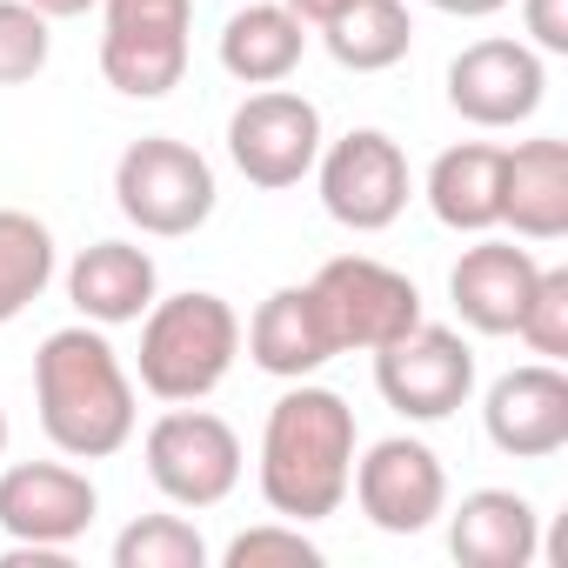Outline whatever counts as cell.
Listing matches in <instances>:
<instances>
[{
    "label": "cell",
    "instance_id": "6da1fadb",
    "mask_svg": "<svg viewBox=\"0 0 568 568\" xmlns=\"http://www.w3.org/2000/svg\"><path fill=\"white\" fill-rule=\"evenodd\" d=\"M355 408L335 388L295 382L267 408L261 428V501L281 521H322L348 501V475H355Z\"/></svg>",
    "mask_w": 568,
    "mask_h": 568
},
{
    "label": "cell",
    "instance_id": "5b68a950",
    "mask_svg": "<svg viewBox=\"0 0 568 568\" xmlns=\"http://www.w3.org/2000/svg\"><path fill=\"white\" fill-rule=\"evenodd\" d=\"M114 201L141 234L181 241V234L207 227V214H214V168H207V154H194L174 134H141L114 161Z\"/></svg>",
    "mask_w": 568,
    "mask_h": 568
},
{
    "label": "cell",
    "instance_id": "8fae6325",
    "mask_svg": "<svg viewBox=\"0 0 568 568\" xmlns=\"http://www.w3.org/2000/svg\"><path fill=\"white\" fill-rule=\"evenodd\" d=\"M348 488L382 535H422L435 515H448V468L415 435H388L368 455H355Z\"/></svg>",
    "mask_w": 568,
    "mask_h": 568
},
{
    "label": "cell",
    "instance_id": "ac0fdd59",
    "mask_svg": "<svg viewBox=\"0 0 568 568\" xmlns=\"http://www.w3.org/2000/svg\"><path fill=\"white\" fill-rule=\"evenodd\" d=\"M448 548L462 568H528L541 555V521L515 488H475L448 515Z\"/></svg>",
    "mask_w": 568,
    "mask_h": 568
},
{
    "label": "cell",
    "instance_id": "603a6c76",
    "mask_svg": "<svg viewBox=\"0 0 568 568\" xmlns=\"http://www.w3.org/2000/svg\"><path fill=\"white\" fill-rule=\"evenodd\" d=\"M54 281V234L48 221L21 214V207H0V328L14 315H28Z\"/></svg>",
    "mask_w": 568,
    "mask_h": 568
},
{
    "label": "cell",
    "instance_id": "cb8c5ba5",
    "mask_svg": "<svg viewBox=\"0 0 568 568\" xmlns=\"http://www.w3.org/2000/svg\"><path fill=\"white\" fill-rule=\"evenodd\" d=\"M114 568H207V541L187 515H141L114 535Z\"/></svg>",
    "mask_w": 568,
    "mask_h": 568
},
{
    "label": "cell",
    "instance_id": "3957f363",
    "mask_svg": "<svg viewBox=\"0 0 568 568\" xmlns=\"http://www.w3.org/2000/svg\"><path fill=\"white\" fill-rule=\"evenodd\" d=\"M241 355V315L207 295V288H187V295H154V308L141 315V388L154 402H207L227 368Z\"/></svg>",
    "mask_w": 568,
    "mask_h": 568
},
{
    "label": "cell",
    "instance_id": "ba28073f",
    "mask_svg": "<svg viewBox=\"0 0 568 568\" xmlns=\"http://www.w3.org/2000/svg\"><path fill=\"white\" fill-rule=\"evenodd\" d=\"M227 161L254 187H295L322 161V108L295 88H261L227 114Z\"/></svg>",
    "mask_w": 568,
    "mask_h": 568
},
{
    "label": "cell",
    "instance_id": "e0dca14e",
    "mask_svg": "<svg viewBox=\"0 0 568 568\" xmlns=\"http://www.w3.org/2000/svg\"><path fill=\"white\" fill-rule=\"evenodd\" d=\"M501 221L521 241L568 234V141L541 134V141L501 148Z\"/></svg>",
    "mask_w": 568,
    "mask_h": 568
},
{
    "label": "cell",
    "instance_id": "44dd1931",
    "mask_svg": "<svg viewBox=\"0 0 568 568\" xmlns=\"http://www.w3.org/2000/svg\"><path fill=\"white\" fill-rule=\"evenodd\" d=\"M428 207L455 234H488L501 227V148L488 141H455L428 168Z\"/></svg>",
    "mask_w": 568,
    "mask_h": 568
},
{
    "label": "cell",
    "instance_id": "7c38bea8",
    "mask_svg": "<svg viewBox=\"0 0 568 568\" xmlns=\"http://www.w3.org/2000/svg\"><path fill=\"white\" fill-rule=\"evenodd\" d=\"M548 94V68L528 41H475L448 61V108L468 128H521Z\"/></svg>",
    "mask_w": 568,
    "mask_h": 568
},
{
    "label": "cell",
    "instance_id": "f1b7e54d",
    "mask_svg": "<svg viewBox=\"0 0 568 568\" xmlns=\"http://www.w3.org/2000/svg\"><path fill=\"white\" fill-rule=\"evenodd\" d=\"M428 8H442V14H455V21H488V14L508 8V0H428Z\"/></svg>",
    "mask_w": 568,
    "mask_h": 568
},
{
    "label": "cell",
    "instance_id": "83f0119b",
    "mask_svg": "<svg viewBox=\"0 0 568 568\" xmlns=\"http://www.w3.org/2000/svg\"><path fill=\"white\" fill-rule=\"evenodd\" d=\"M521 28L535 54H568V0H521Z\"/></svg>",
    "mask_w": 568,
    "mask_h": 568
},
{
    "label": "cell",
    "instance_id": "5bb4252c",
    "mask_svg": "<svg viewBox=\"0 0 568 568\" xmlns=\"http://www.w3.org/2000/svg\"><path fill=\"white\" fill-rule=\"evenodd\" d=\"M481 428L501 455L515 462H548L568 448V375L561 362H528L508 368L488 402H481Z\"/></svg>",
    "mask_w": 568,
    "mask_h": 568
},
{
    "label": "cell",
    "instance_id": "52a82bcc",
    "mask_svg": "<svg viewBox=\"0 0 568 568\" xmlns=\"http://www.w3.org/2000/svg\"><path fill=\"white\" fill-rule=\"evenodd\" d=\"M108 34H101V74L128 101H161L187 74V28L194 0H101Z\"/></svg>",
    "mask_w": 568,
    "mask_h": 568
},
{
    "label": "cell",
    "instance_id": "d4e9b609",
    "mask_svg": "<svg viewBox=\"0 0 568 568\" xmlns=\"http://www.w3.org/2000/svg\"><path fill=\"white\" fill-rule=\"evenodd\" d=\"M48 14L28 8V0H0V88H21L48 68Z\"/></svg>",
    "mask_w": 568,
    "mask_h": 568
},
{
    "label": "cell",
    "instance_id": "2e32d148",
    "mask_svg": "<svg viewBox=\"0 0 568 568\" xmlns=\"http://www.w3.org/2000/svg\"><path fill=\"white\" fill-rule=\"evenodd\" d=\"M154 295H161V267H154V254L134 247V241H94V247H81L74 267H68V302H74L81 322H94V328H128V322H141V315L154 308Z\"/></svg>",
    "mask_w": 568,
    "mask_h": 568
},
{
    "label": "cell",
    "instance_id": "4fadbf2b",
    "mask_svg": "<svg viewBox=\"0 0 568 568\" xmlns=\"http://www.w3.org/2000/svg\"><path fill=\"white\" fill-rule=\"evenodd\" d=\"M101 495L68 462H14L0 475V528L28 548H74L94 521Z\"/></svg>",
    "mask_w": 568,
    "mask_h": 568
},
{
    "label": "cell",
    "instance_id": "277c9868",
    "mask_svg": "<svg viewBox=\"0 0 568 568\" xmlns=\"http://www.w3.org/2000/svg\"><path fill=\"white\" fill-rule=\"evenodd\" d=\"M308 295H315V308L328 322L335 355H375L395 335H408L415 322H428L422 315V288L402 267L375 261V254H335V261H322L315 281H308Z\"/></svg>",
    "mask_w": 568,
    "mask_h": 568
},
{
    "label": "cell",
    "instance_id": "9a60e30c",
    "mask_svg": "<svg viewBox=\"0 0 568 568\" xmlns=\"http://www.w3.org/2000/svg\"><path fill=\"white\" fill-rule=\"evenodd\" d=\"M535 274H541V261L528 247H515V241H475L455 261V274H448V302H455V315L475 335H515V322H521V308L535 295Z\"/></svg>",
    "mask_w": 568,
    "mask_h": 568
},
{
    "label": "cell",
    "instance_id": "1f68e13d",
    "mask_svg": "<svg viewBox=\"0 0 568 568\" xmlns=\"http://www.w3.org/2000/svg\"><path fill=\"white\" fill-rule=\"evenodd\" d=\"M0 455H8V408H0Z\"/></svg>",
    "mask_w": 568,
    "mask_h": 568
},
{
    "label": "cell",
    "instance_id": "7402d4cb",
    "mask_svg": "<svg viewBox=\"0 0 568 568\" xmlns=\"http://www.w3.org/2000/svg\"><path fill=\"white\" fill-rule=\"evenodd\" d=\"M322 41H328L335 68H348V74H382V68L408 61L415 21H408L402 0H348L342 14L322 21Z\"/></svg>",
    "mask_w": 568,
    "mask_h": 568
},
{
    "label": "cell",
    "instance_id": "f546056e",
    "mask_svg": "<svg viewBox=\"0 0 568 568\" xmlns=\"http://www.w3.org/2000/svg\"><path fill=\"white\" fill-rule=\"evenodd\" d=\"M281 8H288V14H302L308 28H322L328 14H342V8H348V0H281Z\"/></svg>",
    "mask_w": 568,
    "mask_h": 568
},
{
    "label": "cell",
    "instance_id": "484cf974",
    "mask_svg": "<svg viewBox=\"0 0 568 568\" xmlns=\"http://www.w3.org/2000/svg\"><path fill=\"white\" fill-rule=\"evenodd\" d=\"M515 335H521L541 362H568V267H541V274H535V295H528Z\"/></svg>",
    "mask_w": 568,
    "mask_h": 568
},
{
    "label": "cell",
    "instance_id": "7a4b0ae2",
    "mask_svg": "<svg viewBox=\"0 0 568 568\" xmlns=\"http://www.w3.org/2000/svg\"><path fill=\"white\" fill-rule=\"evenodd\" d=\"M34 408L68 462H108L134 442V382L94 322L54 328L34 355Z\"/></svg>",
    "mask_w": 568,
    "mask_h": 568
},
{
    "label": "cell",
    "instance_id": "ffe728a7",
    "mask_svg": "<svg viewBox=\"0 0 568 568\" xmlns=\"http://www.w3.org/2000/svg\"><path fill=\"white\" fill-rule=\"evenodd\" d=\"M302 54H308V21L288 14L281 0H254L221 28V68L241 88H281L302 68Z\"/></svg>",
    "mask_w": 568,
    "mask_h": 568
},
{
    "label": "cell",
    "instance_id": "8992f818",
    "mask_svg": "<svg viewBox=\"0 0 568 568\" xmlns=\"http://www.w3.org/2000/svg\"><path fill=\"white\" fill-rule=\"evenodd\" d=\"M141 462H148V481L174 501V508H214V501H227L234 488H241V435L221 422V415H207V408H194V402H174L154 428H148V442H141Z\"/></svg>",
    "mask_w": 568,
    "mask_h": 568
},
{
    "label": "cell",
    "instance_id": "4316f807",
    "mask_svg": "<svg viewBox=\"0 0 568 568\" xmlns=\"http://www.w3.org/2000/svg\"><path fill=\"white\" fill-rule=\"evenodd\" d=\"M267 561H281V568H315L322 548L302 535V521H261V528H241L227 541V568H267Z\"/></svg>",
    "mask_w": 568,
    "mask_h": 568
},
{
    "label": "cell",
    "instance_id": "d6986e66",
    "mask_svg": "<svg viewBox=\"0 0 568 568\" xmlns=\"http://www.w3.org/2000/svg\"><path fill=\"white\" fill-rule=\"evenodd\" d=\"M247 355L261 375H281V382H308L322 362H335V342H328V322L308 295V281L302 288H274L254 322H247Z\"/></svg>",
    "mask_w": 568,
    "mask_h": 568
},
{
    "label": "cell",
    "instance_id": "30bf717a",
    "mask_svg": "<svg viewBox=\"0 0 568 568\" xmlns=\"http://www.w3.org/2000/svg\"><path fill=\"white\" fill-rule=\"evenodd\" d=\"M375 388L408 422H448L475 395V348L442 322H415L408 335L375 348Z\"/></svg>",
    "mask_w": 568,
    "mask_h": 568
},
{
    "label": "cell",
    "instance_id": "9c48e42d",
    "mask_svg": "<svg viewBox=\"0 0 568 568\" xmlns=\"http://www.w3.org/2000/svg\"><path fill=\"white\" fill-rule=\"evenodd\" d=\"M315 174H322V207H328L342 227H355V234L395 227L402 207H408V194H415L408 154H402V141L382 134V128H355V134H342L335 148H322Z\"/></svg>",
    "mask_w": 568,
    "mask_h": 568
},
{
    "label": "cell",
    "instance_id": "4dcf8cb0",
    "mask_svg": "<svg viewBox=\"0 0 568 568\" xmlns=\"http://www.w3.org/2000/svg\"><path fill=\"white\" fill-rule=\"evenodd\" d=\"M28 8H41L48 21H74V14H88V8H101V0H28Z\"/></svg>",
    "mask_w": 568,
    "mask_h": 568
}]
</instances>
